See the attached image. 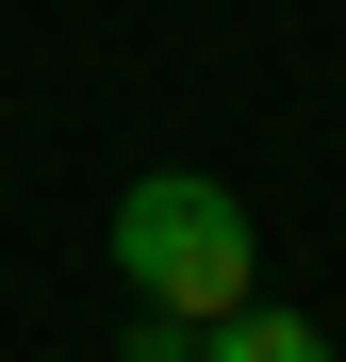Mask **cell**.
Returning a JSON list of instances; mask_svg holds the SVG:
<instances>
[{"mask_svg": "<svg viewBox=\"0 0 346 362\" xmlns=\"http://www.w3.org/2000/svg\"><path fill=\"white\" fill-rule=\"evenodd\" d=\"M115 362H198V329H182V313H132V346H115Z\"/></svg>", "mask_w": 346, "mask_h": 362, "instance_id": "3957f363", "label": "cell"}, {"mask_svg": "<svg viewBox=\"0 0 346 362\" xmlns=\"http://www.w3.org/2000/svg\"><path fill=\"white\" fill-rule=\"evenodd\" d=\"M115 280H132L149 313H182V329L248 313V296H264V247H248V198H231V181H198V165H149L132 198H115Z\"/></svg>", "mask_w": 346, "mask_h": 362, "instance_id": "6da1fadb", "label": "cell"}, {"mask_svg": "<svg viewBox=\"0 0 346 362\" xmlns=\"http://www.w3.org/2000/svg\"><path fill=\"white\" fill-rule=\"evenodd\" d=\"M198 362H330V329L297 313V296H248V313H214V329H198Z\"/></svg>", "mask_w": 346, "mask_h": 362, "instance_id": "7a4b0ae2", "label": "cell"}]
</instances>
